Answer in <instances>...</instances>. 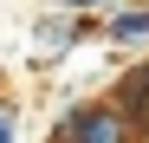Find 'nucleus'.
<instances>
[{
	"mask_svg": "<svg viewBox=\"0 0 149 143\" xmlns=\"http://www.w3.org/2000/svg\"><path fill=\"white\" fill-rule=\"evenodd\" d=\"M97 33H104V46H117V52H149V7L143 0H123V7L97 13Z\"/></svg>",
	"mask_w": 149,
	"mask_h": 143,
	"instance_id": "obj_3",
	"label": "nucleus"
},
{
	"mask_svg": "<svg viewBox=\"0 0 149 143\" xmlns=\"http://www.w3.org/2000/svg\"><path fill=\"white\" fill-rule=\"evenodd\" d=\"M0 143H19V104H0Z\"/></svg>",
	"mask_w": 149,
	"mask_h": 143,
	"instance_id": "obj_6",
	"label": "nucleus"
},
{
	"mask_svg": "<svg viewBox=\"0 0 149 143\" xmlns=\"http://www.w3.org/2000/svg\"><path fill=\"white\" fill-rule=\"evenodd\" d=\"M110 104H117V111H123V117L143 130V117H149V52H143V59H136V65H130V72L110 85Z\"/></svg>",
	"mask_w": 149,
	"mask_h": 143,
	"instance_id": "obj_4",
	"label": "nucleus"
},
{
	"mask_svg": "<svg viewBox=\"0 0 149 143\" xmlns=\"http://www.w3.org/2000/svg\"><path fill=\"white\" fill-rule=\"evenodd\" d=\"M39 7H58V13H84V20H97V13L123 7V0H39Z\"/></svg>",
	"mask_w": 149,
	"mask_h": 143,
	"instance_id": "obj_5",
	"label": "nucleus"
},
{
	"mask_svg": "<svg viewBox=\"0 0 149 143\" xmlns=\"http://www.w3.org/2000/svg\"><path fill=\"white\" fill-rule=\"evenodd\" d=\"M97 33V20H84V13H58V7H45L39 20H33V59L39 65H58L71 46H84Z\"/></svg>",
	"mask_w": 149,
	"mask_h": 143,
	"instance_id": "obj_2",
	"label": "nucleus"
},
{
	"mask_svg": "<svg viewBox=\"0 0 149 143\" xmlns=\"http://www.w3.org/2000/svg\"><path fill=\"white\" fill-rule=\"evenodd\" d=\"M45 143H143V137H136V124L110 104V91H104V98H78V104H65Z\"/></svg>",
	"mask_w": 149,
	"mask_h": 143,
	"instance_id": "obj_1",
	"label": "nucleus"
}]
</instances>
